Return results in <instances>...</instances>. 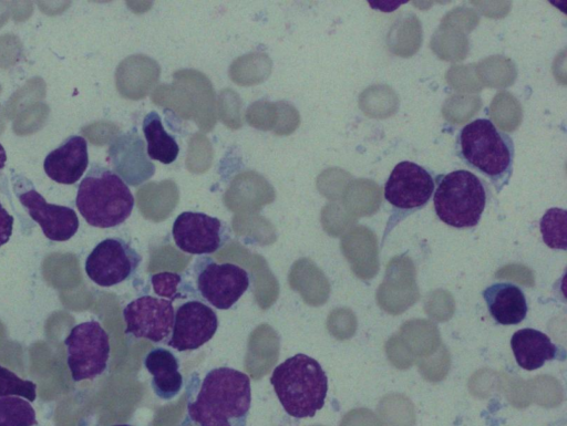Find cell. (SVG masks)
<instances>
[{
  "label": "cell",
  "instance_id": "6da1fadb",
  "mask_svg": "<svg viewBox=\"0 0 567 426\" xmlns=\"http://www.w3.org/2000/svg\"><path fill=\"white\" fill-rule=\"evenodd\" d=\"M250 406V378L244 372L220 366L187 380V419L196 426H247Z\"/></svg>",
  "mask_w": 567,
  "mask_h": 426
},
{
  "label": "cell",
  "instance_id": "5b68a950",
  "mask_svg": "<svg viewBox=\"0 0 567 426\" xmlns=\"http://www.w3.org/2000/svg\"><path fill=\"white\" fill-rule=\"evenodd\" d=\"M435 181L433 204L437 217L455 228L476 226L486 204L482 180L470 170L457 169L437 176Z\"/></svg>",
  "mask_w": 567,
  "mask_h": 426
},
{
  "label": "cell",
  "instance_id": "30bf717a",
  "mask_svg": "<svg viewBox=\"0 0 567 426\" xmlns=\"http://www.w3.org/2000/svg\"><path fill=\"white\" fill-rule=\"evenodd\" d=\"M123 318L125 334L161 343L172 333L175 310L171 300L142 295L123 309Z\"/></svg>",
  "mask_w": 567,
  "mask_h": 426
},
{
  "label": "cell",
  "instance_id": "d6986e66",
  "mask_svg": "<svg viewBox=\"0 0 567 426\" xmlns=\"http://www.w3.org/2000/svg\"><path fill=\"white\" fill-rule=\"evenodd\" d=\"M37 425L35 412L31 404L14 396L0 397V426Z\"/></svg>",
  "mask_w": 567,
  "mask_h": 426
},
{
  "label": "cell",
  "instance_id": "e0dca14e",
  "mask_svg": "<svg viewBox=\"0 0 567 426\" xmlns=\"http://www.w3.org/2000/svg\"><path fill=\"white\" fill-rule=\"evenodd\" d=\"M511 346L517 364L526 371L542 367L545 362L554 360L558 352L546 334L529 328L516 331Z\"/></svg>",
  "mask_w": 567,
  "mask_h": 426
},
{
  "label": "cell",
  "instance_id": "484cf974",
  "mask_svg": "<svg viewBox=\"0 0 567 426\" xmlns=\"http://www.w3.org/2000/svg\"><path fill=\"white\" fill-rule=\"evenodd\" d=\"M112 426H132V425H128V424H116V425H112Z\"/></svg>",
  "mask_w": 567,
  "mask_h": 426
},
{
  "label": "cell",
  "instance_id": "ffe728a7",
  "mask_svg": "<svg viewBox=\"0 0 567 426\" xmlns=\"http://www.w3.org/2000/svg\"><path fill=\"white\" fill-rule=\"evenodd\" d=\"M540 231L545 243L553 249L567 248V212L561 208H551L540 220Z\"/></svg>",
  "mask_w": 567,
  "mask_h": 426
},
{
  "label": "cell",
  "instance_id": "2e32d148",
  "mask_svg": "<svg viewBox=\"0 0 567 426\" xmlns=\"http://www.w3.org/2000/svg\"><path fill=\"white\" fill-rule=\"evenodd\" d=\"M484 300L493 319L503 325L522 322L527 313V302L523 291L515 284L499 282L487 287Z\"/></svg>",
  "mask_w": 567,
  "mask_h": 426
},
{
  "label": "cell",
  "instance_id": "603a6c76",
  "mask_svg": "<svg viewBox=\"0 0 567 426\" xmlns=\"http://www.w3.org/2000/svg\"><path fill=\"white\" fill-rule=\"evenodd\" d=\"M49 108L45 104L37 103L28 106L18 114L13 129L19 135L38 131L45 122Z\"/></svg>",
  "mask_w": 567,
  "mask_h": 426
},
{
  "label": "cell",
  "instance_id": "3957f363",
  "mask_svg": "<svg viewBox=\"0 0 567 426\" xmlns=\"http://www.w3.org/2000/svg\"><path fill=\"white\" fill-rule=\"evenodd\" d=\"M458 155L499 190L513 173L514 143L487 118L466 124L458 133Z\"/></svg>",
  "mask_w": 567,
  "mask_h": 426
},
{
  "label": "cell",
  "instance_id": "7a4b0ae2",
  "mask_svg": "<svg viewBox=\"0 0 567 426\" xmlns=\"http://www.w3.org/2000/svg\"><path fill=\"white\" fill-rule=\"evenodd\" d=\"M270 384L282 408L291 417H313L324 405L328 377L319 362L303 353L277 365Z\"/></svg>",
  "mask_w": 567,
  "mask_h": 426
},
{
  "label": "cell",
  "instance_id": "5bb4252c",
  "mask_svg": "<svg viewBox=\"0 0 567 426\" xmlns=\"http://www.w3.org/2000/svg\"><path fill=\"white\" fill-rule=\"evenodd\" d=\"M89 163L86 142L81 136L69 137L44 159V172L60 184H74L84 174Z\"/></svg>",
  "mask_w": 567,
  "mask_h": 426
},
{
  "label": "cell",
  "instance_id": "277c9868",
  "mask_svg": "<svg viewBox=\"0 0 567 426\" xmlns=\"http://www.w3.org/2000/svg\"><path fill=\"white\" fill-rule=\"evenodd\" d=\"M75 204L89 225L112 228L131 216L134 197L116 173L94 165L79 186Z\"/></svg>",
  "mask_w": 567,
  "mask_h": 426
},
{
  "label": "cell",
  "instance_id": "4fadbf2b",
  "mask_svg": "<svg viewBox=\"0 0 567 426\" xmlns=\"http://www.w3.org/2000/svg\"><path fill=\"white\" fill-rule=\"evenodd\" d=\"M19 200L48 239L65 241L78 231L79 219L73 209L47 202L34 189L20 194Z\"/></svg>",
  "mask_w": 567,
  "mask_h": 426
},
{
  "label": "cell",
  "instance_id": "ac0fdd59",
  "mask_svg": "<svg viewBox=\"0 0 567 426\" xmlns=\"http://www.w3.org/2000/svg\"><path fill=\"white\" fill-rule=\"evenodd\" d=\"M143 133L147 143V155L162 164L173 163L179 153L176 139L169 135L157 112L147 113L143 120Z\"/></svg>",
  "mask_w": 567,
  "mask_h": 426
},
{
  "label": "cell",
  "instance_id": "cb8c5ba5",
  "mask_svg": "<svg viewBox=\"0 0 567 426\" xmlns=\"http://www.w3.org/2000/svg\"><path fill=\"white\" fill-rule=\"evenodd\" d=\"M13 217L0 202V247L9 241L12 233Z\"/></svg>",
  "mask_w": 567,
  "mask_h": 426
},
{
  "label": "cell",
  "instance_id": "7c38bea8",
  "mask_svg": "<svg viewBox=\"0 0 567 426\" xmlns=\"http://www.w3.org/2000/svg\"><path fill=\"white\" fill-rule=\"evenodd\" d=\"M217 329L216 312L202 301L190 300L177 308L167 345L179 352L197 350L212 340Z\"/></svg>",
  "mask_w": 567,
  "mask_h": 426
},
{
  "label": "cell",
  "instance_id": "52a82bcc",
  "mask_svg": "<svg viewBox=\"0 0 567 426\" xmlns=\"http://www.w3.org/2000/svg\"><path fill=\"white\" fill-rule=\"evenodd\" d=\"M68 366L74 382L92 380L107 367L110 339L96 321L76 324L64 340Z\"/></svg>",
  "mask_w": 567,
  "mask_h": 426
},
{
  "label": "cell",
  "instance_id": "8fae6325",
  "mask_svg": "<svg viewBox=\"0 0 567 426\" xmlns=\"http://www.w3.org/2000/svg\"><path fill=\"white\" fill-rule=\"evenodd\" d=\"M434 179L424 167L409 160L400 162L390 174L384 197L399 211L423 207L434 190Z\"/></svg>",
  "mask_w": 567,
  "mask_h": 426
},
{
  "label": "cell",
  "instance_id": "d4e9b609",
  "mask_svg": "<svg viewBox=\"0 0 567 426\" xmlns=\"http://www.w3.org/2000/svg\"><path fill=\"white\" fill-rule=\"evenodd\" d=\"M6 159H7V155H6L4 148L0 144V169L3 168V166L6 164Z\"/></svg>",
  "mask_w": 567,
  "mask_h": 426
},
{
  "label": "cell",
  "instance_id": "9a60e30c",
  "mask_svg": "<svg viewBox=\"0 0 567 426\" xmlns=\"http://www.w3.org/2000/svg\"><path fill=\"white\" fill-rule=\"evenodd\" d=\"M144 367L152 375L151 386L157 397L169 401L181 392L184 381L178 359L164 347L151 350L144 357Z\"/></svg>",
  "mask_w": 567,
  "mask_h": 426
},
{
  "label": "cell",
  "instance_id": "8992f818",
  "mask_svg": "<svg viewBox=\"0 0 567 426\" xmlns=\"http://www.w3.org/2000/svg\"><path fill=\"white\" fill-rule=\"evenodd\" d=\"M197 293L218 310L230 309L248 290V272L235 263H218L208 256H199L192 266Z\"/></svg>",
  "mask_w": 567,
  "mask_h": 426
},
{
  "label": "cell",
  "instance_id": "9c48e42d",
  "mask_svg": "<svg viewBox=\"0 0 567 426\" xmlns=\"http://www.w3.org/2000/svg\"><path fill=\"white\" fill-rule=\"evenodd\" d=\"M172 236L179 250L196 256L214 253L231 238L225 221L197 211L179 214L173 224Z\"/></svg>",
  "mask_w": 567,
  "mask_h": 426
},
{
  "label": "cell",
  "instance_id": "ba28073f",
  "mask_svg": "<svg viewBox=\"0 0 567 426\" xmlns=\"http://www.w3.org/2000/svg\"><path fill=\"white\" fill-rule=\"evenodd\" d=\"M142 262L141 254L121 238H107L85 260L86 276L100 287H113L131 279Z\"/></svg>",
  "mask_w": 567,
  "mask_h": 426
},
{
  "label": "cell",
  "instance_id": "44dd1931",
  "mask_svg": "<svg viewBox=\"0 0 567 426\" xmlns=\"http://www.w3.org/2000/svg\"><path fill=\"white\" fill-rule=\"evenodd\" d=\"M12 395L33 402L37 398V384L19 377L7 367L0 365V397Z\"/></svg>",
  "mask_w": 567,
  "mask_h": 426
},
{
  "label": "cell",
  "instance_id": "7402d4cb",
  "mask_svg": "<svg viewBox=\"0 0 567 426\" xmlns=\"http://www.w3.org/2000/svg\"><path fill=\"white\" fill-rule=\"evenodd\" d=\"M151 283L155 294L163 299L168 298L172 302L185 297L182 288L188 290V285L184 283L182 276L175 272L166 271L152 274Z\"/></svg>",
  "mask_w": 567,
  "mask_h": 426
}]
</instances>
